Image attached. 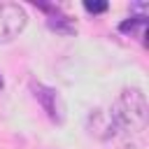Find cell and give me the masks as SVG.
<instances>
[{
  "label": "cell",
  "instance_id": "6da1fadb",
  "mask_svg": "<svg viewBox=\"0 0 149 149\" xmlns=\"http://www.w3.org/2000/svg\"><path fill=\"white\" fill-rule=\"evenodd\" d=\"M109 114H112V119H114L119 130L140 133V130L147 128V121H149L147 95L140 88H123L119 93V98L114 100Z\"/></svg>",
  "mask_w": 149,
  "mask_h": 149
},
{
  "label": "cell",
  "instance_id": "7a4b0ae2",
  "mask_svg": "<svg viewBox=\"0 0 149 149\" xmlns=\"http://www.w3.org/2000/svg\"><path fill=\"white\" fill-rule=\"evenodd\" d=\"M28 26V14L16 2H0V44L12 42Z\"/></svg>",
  "mask_w": 149,
  "mask_h": 149
},
{
  "label": "cell",
  "instance_id": "3957f363",
  "mask_svg": "<svg viewBox=\"0 0 149 149\" xmlns=\"http://www.w3.org/2000/svg\"><path fill=\"white\" fill-rule=\"evenodd\" d=\"M30 91H33L35 100L42 105V109L47 112V116H49L54 123H63V119H65V107H63V100H61L58 91L51 88V86H44V84H40V81H33V84H30Z\"/></svg>",
  "mask_w": 149,
  "mask_h": 149
},
{
  "label": "cell",
  "instance_id": "277c9868",
  "mask_svg": "<svg viewBox=\"0 0 149 149\" xmlns=\"http://www.w3.org/2000/svg\"><path fill=\"white\" fill-rule=\"evenodd\" d=\"M88 130L98 140H112L119 133V128H116L109 109H95V112H91L88 114Z\"/></svg>",
  "mask_w": 149,
  "mask_h": 149
},
{
  "label": "cell",
  "instance_id": "5b68a950",
  "mask_svg": "<svg viewBox=\"0 0 149 149\" xmlns=\"http://www.w3.org/2000/svg\"><path fill=\"white\" fill-rule=\"evenodd\" d=\"M37 7H40V9H44V12L49 14V19H47L49 30L61 33V35H72V33L77 30L74 21H72L70 16H65V14H61V9H58L56 5H44V2H37Z\"/></svg>",
  "mask_w": 149,
  "mask_h": 149
},
{
  "label": "cell",
  "instance_id": "8992f818",
  "mask_svg": "<svg viewBox=\"0 0 149 149\" xmlns=\"http://www.w3.org/2000/svg\"><path fill=\"white\" fill-rule=\"evenodd\" d=\"M119 30H121V33H135V30H140V35L144 37V30H147V16H144V14H140V16H130V19H126V21L119 23Z\"/></svg>",
  "mask_w": 149,
  "mask_h": 149
},
{
  "label": "cell",
  "instance_id": "52a82bcc",
  "mask_svg": "<svg viewBox=\"0 0 149 149\" xmlns=\"http://www.w3.org/2000/svg\"><path fill=\"white\" fill-rule=\"evenodd\" d=\"M84 9L88 14H102V12H107V2H91V0H86Z\"/></svg>",
  "mask_w": 149,
  "mask_h": 149
},
{
  "label": "cell",
  "instance_id": "ba28073f",
  "mask_svg": "<svg viewBox=\"0 0 149 149\" xmlns=\"http://www.w3.org/2000/svg\"><path fill=\"white\" fill-rule=\"evenodd\" d=\"M2 84H5V81H2V77H0V88H2Z\"/></svg>",
  "mask_w": 149,
  "mask_h": 149
}]
</instances>
